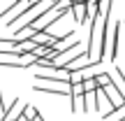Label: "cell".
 Returning a JSON list of instances; mask_svg holds the SVG:
<instances>
[{
	"mask_svg": "<svg viewBox=\"0 0 125 121\" xmlns=\"http://www.w3.org/2000/svg\"><path fill=\"white\" fill-rule=\"evenodd\" d=\"M123 121H125V119H123Z\"/></svg>",
	"mask_w": 125,
	"mask_h": 121,
	"instance_id": "obj_9",
	"label": "cell"
},
{
	"mask_svg": "<svg viewBox=\"0 0 125 121\" xmlns=\"http://www.w3.org/2000/svg\"><path fill=\"white\" fill-rule=\"evenodd\" d=\"M95 84H97V89H104V86L114 84V77L109 75V72H97V75H95Z\"/></svg>",
	"mask_w": 125,
	"mask_h": 121,
	"instance_id": "obj_3",
	"label": "cell"
},
{
	"mask_svg": "<svg viewBox=\"0 0 125 121\" xmlns=\"http://www.w3.org/2000/svg\"><path fill=\"white\" fill-rule=\"evenodd\" d=\"M104 98H107V103L111 105V112H118V109H125V95L118 91L116 84H109L104 86Z\"/></svg>",
	"mask_w": 125,
	"mask_h": 121,
	"instance_id": "obj_1",
	"label": "cell"
},
{
	"mask_svg": "<svg viewBox=\"0 0 125 121\" xmlns=\"http://www.w3.org/2000/svg\"><path fill=\"white\" fill-rule=\"evenodd\" d=\"M70 109L72 112H83V95H70Z\"/></svg>",
	"mask_w": 125,
	"mask_h": 121,
	"instance_id": "obj_5",
	"label": "cell"
},
{
	"mask_svg": "<svg viewBox=\"0 0 125 121\" xmlns=\"http://www.w3.org/2000/svg\"><path fill=\"white\" fill-rule=\"evenodd\" d=\"M114 77H116V79H114V84H116L118 91L125 95V72H123V67H116V70H114Z\"/></svg>",
	"mask_w": 125,
	"mask_h": 121,
	"instance_id": "obj_4",
	"label": "cell"
},
{
	"mask_svg": "<svg viewBox=\"0 0 125 121\" xmlns=\"http://www.w3.org/2000/svg\"><path fill=\"white\" fill-rule=\"evenodd\" d=\"M70 14L74 16V23H76V26H83V23L88 21V16H86V2H76V5H72Z\"/></svg>",
	"mask_w": 125,
	"mask_h": 121,
	"instance_id": "obj_2",
	"label": "cell"
},
{
	"mask_svg": "<svg viewBox=\"0 0 125 121\" xmlns=\"http://www.w3.org/2000/svg\"><path fill=\"white\" fill-rule=\"evenodd\" d=\"M16 121H28V119H26V117H23V112H21V117H19Z\"/></svg>",
	"mask_w": 125,
	"mask_h": 121,
	"instance_id": "obj_7",
	"label": "cell"
},
{
	"mask_svg": "<svg viewBox=\"0 0 125 121\" xmlns=\"http://www.w3.org/2000/svg\"><path fill=\"white\" fill-rule=\"evenodd\" d=\"M76 2H86V0H72V5H76Z\"/></svg>",
	"mask_w": 125,
	"mask_h": 121,
	"instance_id": "obj_8",
	"label": "cell"
},
{
	"mask_svg": "<svg viewBox=\"0 0 125 121\" xmlns=\"http://www.w3.org/2000/svg\"><path fill=\"white\" fill-rule=\"evenodd\" d=\"M37 114H40V112H37L32 105H26V107H23V117H26L28 121H35V119H37Z\"/></svg>",
	"mask_w": 125,
	"mask_h": 121,
	"instance_id": "obj_6",
	"label": "cell"
}]
</instances>
